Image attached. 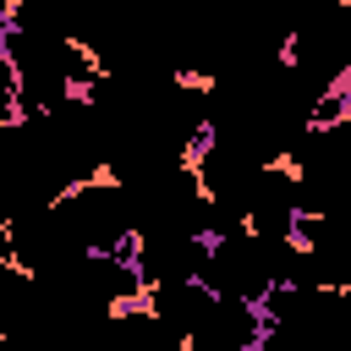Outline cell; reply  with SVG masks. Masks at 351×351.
Here are the masks:
<instances>
[{
  "instance_id": "obj_1",
  "label": "cell",
  "mask_w": 351,
  "mask_h": 351,
  "mask_svg": "<svg viewBox=\"0 0 351 351\" xmlns=\"http://www.w3.org/2000/svg\"><path fill=\"white\" fill-rule=\"evenodd\" d=\"M170 88H186V93H214V88H219V77H214V71H197V66H181V71L170 77Z\"/></svg>"
}]
</instances>
